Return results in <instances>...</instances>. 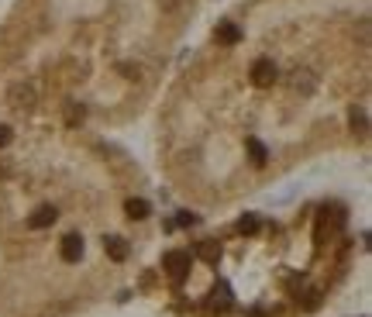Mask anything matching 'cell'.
Returning a JSON list of instances; mask_svg holds the SVG:
<instances>
[{
  "label": "cell",
  "mask_w": 372,
  "mask_h": 317,
  "mask_svg": "<svg viewBox=\"0 0 372 317\" xmlns=\"http://www.w3.org/2000/svg\"><path fill=\"white\" fill-rule=\"evenodd\" d=\"M369 0H238L159 94L155 148L224 204L369 138Z\"/></svg>",
  "instance_id": "6da1fadb"
},
{
  "label": "cell",
  "mask_w": 372,
  "mask_h": 317,
  "mask_svg": "<svg viewBox=\"0 0 372 317\" xmlns=\"http://www.w3.org/2000/svg\"><path fill=\"white\" fill-rule=\"evenodd\" d=\"M200 0H14L0 17V131L107 135L159 101Z\"/></svg>",
  "instance_id": "7a4b0ae2"
}]
</instances>
